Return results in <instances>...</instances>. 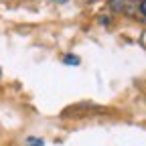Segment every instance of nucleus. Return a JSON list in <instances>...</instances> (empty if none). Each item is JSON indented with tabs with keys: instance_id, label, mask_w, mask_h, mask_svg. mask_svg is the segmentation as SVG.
<instances>
[{
	"instance_id": "f257e3e1",
	"label": "nucleus",
	"mask_w": 146,
	"mask_h": 146,
	"mask_svg": "<svg viewBox=\"0 0 146 146\" xmlns=\"http://www.w3.org/2000/svg\"><path fill=\"white\" fill-rule=\"evenodd\" d=\"M63 63H65V65H79L81 61H79V57H77V55L69 53V55H65V57H63Z\"/></svg>"
},
{
	"instance_id": "7ed1b4c3",
	"label": "nucleus",
	"mask_w": 146,
	"mask_h": 146,
	"mask_svg": "<svg viewBox=\"0 0 146 146\" xmlns=\"http://www.w3.org/2000/svg\"><path fill=\"white\" fill-rule=\"evenodd\" d=\"M140 10H142V14H144V16H146V0H144V2H142V4H140Z\"/></svg>"
},
{
	"instance_id": "20e7f679",
	"label": "nucleus",
	"mask_w": 146,
	"mask_h": 146,
	"mask_svg": "<svg viewBox=\"0 0 146 146\" xmlns=\"http://www.w3.org/2000/svg\"><path fill=\"white\" fill-rule=\"evenodd\" d=\"M53 2H57V4H63V2H67V0H53Z\"/></svg>"
},
{
	"instance_id": "f03ea898",
	"label": "nucleus",
	"mask_w": 146,
	"mask_h": 146,
	"mask_svg": "<svg viewBox=\"0 0 146 146\" xmlns=\"http://www.w3.org/2000/svg\"><path fill=\"white\" fill-rule=\"evenodd\" d=\"M27 146H43V140L31 136V138H27Z\"/></svg>"
}]
</instances>
